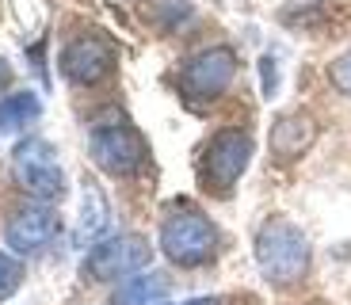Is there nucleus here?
<instances>
[{
    "label": "nucleus",
    "instance_id": "nucleus-1",
    "mask_svg": "<svg viewBox=\"0 0 351 305\" xmlns=\"http://www.w3.org/2000/svg\"><path fill=\"white\" fill-rule=\"evenodd\" d=\"M256 263L263 279L275 286H290L309 275V241L294 221L267 218L256 233Z\"/></svg>",
    "mask_w": 351,
    "mask_h": 305
},
{
    "label": "nucleus",
    "instance_id": "nucleus-2",
    "mask_svg": "<svg viewBox=\"0 0 351 305\" xmlns=\"http://www.w3.org/2000/svg\"><path fill=\"white\" fill-rule=\"evenodd\" d=\"M218 229L210 218H202L195 210L187 214H172V218L160 225V252L176 263V267H202L218 256Z\"/></svg>",
    "mask_w": 351,
    "mask_h": 305
},
{
    "label": "nucleus",
    "instance_id": "nucleus-3",
    "mask_svg": "<svg viewBox=\"0 0 351 305\" xmlns=\"http://www.w3.org/2000/svg\"><path fill=\"white\" fill-rule=\"evenodd\" d=\"M12 168H16V180L31 199L38 202H58L65 195V172L53 157V145L43 138H27L16 145L12 153Z\"/></svg>",
    "mask_w": 351,
    "mask_h": 305
},
{
    "label": "nucleus",
    "instance_id": "nucleus-4",
    "mask_svg": "<svg viewBox=\"0 0 351 305\" xmlns=\"http://www.w3.org/2000/svg\"><path fill=\"white\" fill-rule=\"evenodd\" d=\"M233 77H237V53L229 46H210L180 69V92L187 103H214L229 92Z\"/></svg>",
    "mask_w": 351,
    "mask_h": 305
},
{
    "label": "nucleus",
    "instance_id": "nucleus-5",
    "mask_svg": "<svg viewBox=\"0 0 351 305\" xmlns=\"http://www.w3.org/2000/svg\"><path fill=\"white\" fill-rule=\"evenodd\" d=\"M252 153H256V141H252L248 130H221V134H214L210 145L202 149V164H199L202 183H206L210 191L226 195L229 187L245 175Z\"/></svg>",
    "mask_w": 351,
    "mask_h": 305
},
{
    "label": "nucleus",
    "instance_id": "nucleus-6",
    "mask_svg": "<svg viewBox=\"0 0 351 305\" xmlns=\"http://www.w3.org/2000/svg\"><path fill=\"white\" fill-rule=\"evenodd\" d=\"M88 157L107 175H134L141 168V160H145V141L126 122L96 126L92 138H88Z\"/></svg>",
    "mask_w": 351,
    "mask_h": 305
},
{
    "label": "nucleus",
    "instance_id": "nucleus-7",
    "mask_svg": "<svg viewBox=\"0 0 351 305\" xmlns=\"http://www.w3.org/2000/svg\"><path fill=\"white\" fill-rule=\"evenodd\" d=\"M58 65H62V77L69 80V84L92 88V84H99V80L111 77V69H114V46H111V38L88 31V35H77V38L65 42Z\"/></svg>",
    "mask_w": 351,
    "mask_h": 305
},
{
    "label": "nucleus",
    "instance_id": "nucleus-8",
    "mask_svg": "<svg viewBox=\"0 0 351 305\" xmlns=\"http://www.w3.org/2000/svg\"><path fill=\"white\" fill-rule=\"evenodd\" d=\"M153 248L145 244V236H99L92 248H88V260H84V271L88 279H119V275H130V271H141L149 263Z\"/></svg>",
    "mask_w": 351,
    "mask_h": 305
},
{
    "label": "nucleus",
    "instance_id": "nucleus-9",
    "mask_svg": "<svg viewBox=\"0 0 351 305\" xmlns=\"http://www.w3.org/2000/svg\"><path fill=\"white\" fill-rule=\"evenodd\" d=\"M53 233H58V214H53L50 202H35V206L16 210L8 218V225H4V241L19 256L43 252L46 244L53 241Z\"/></svg>",
    "mask_w": 351,
    "mask_h": 305
},
{
    "label": "nucleus",
    "instance_id": "nucleus-10",
    "mask_svg": "<svg viewBox=\"0 0 351 305\" xmlns=\"http://www.w3.org/2000/svg\"><path fill=\"white\" fill-rule=\"evenodd\" d=\"M317 141V122L306 111L279 114L271 126V153L275 160H298L302 153H309V145Z\"/></svg>",
    "mask_w": 351,
    "mask_h": 305
},
{
    "label": "nucleus",
    "instance_id": "nucleus-11",
    "mask_svg": "<svg viewBox=\"0 0 351 305\" xmlns=\"http://www.w3.org/2000/svg\"><path fill=\"white\" fill-rule=\"evenodd\" d=\"M43 103H38L35 92H12V96L0 99V134H16L31 122H38Z\"/></svg>",
    "mask_w": 351,
    "mask_h": 305
},
{
    "label": "nucleus",
    "instance_id": "nucleus-12",
    "mask_svg": "<svg viewBox=\"0 0 351 305\" xmlns=\"http://www.w3.org/2000/svg\"><path fill=\"white\" fill-rule=\"evenodd\" d=\"M160 297H165V279L160 275H130L111 294V302L114 305H157Z\"/></svg>",
    "mask_w": 351,
    "mask_h": 305
},
{
    "label": "nucleus",
    "instance_id": "nucleus-13",
    "mask_svg": "<svg viewBox=\"0 0 351 305\" xmlns=\"http://www.w3.org/2000/svg\"><path fill=\"white\" fill-rule=\"evenodd\" d=\"M107 229V202L96 187H84V206H80V225H77V244H96Z\"/></svg>",
    "mask_w": 351,
    "mask_h": 305
},
{
    "label": "nucleus",
    "instance_id": "nucleus-14",
    "mask_svg": "<svg viewBox=\"0 0 351 305\" xmlns=\"http://www.w3.org/2000/svg\"><path fill=\"white\" fill-rule=\"evenodd\" d=\"M195 0H149V19L160 27V31H176L191 16Z\"/></svg>",
    "mask_w": 351,
    "mask_h": 305
},
{
    "label": "nucleus",
    "instance_id": "nucleus-15",
    "mask_svg": "<svg viewBox=\"0 0 351 305\" xmlns=\"http://www.w3.org/2000/svg\"><path fill=\"white\" fill-rule=\"evenodd\" d=\"M19 282H23V263H19L16 256L0 252V302H8L19 290Z\"/></svg>",
    "mask_w": 351,
    "mask_h": 305
},
{
    "label": "nucleus",
    "instance_id": "nucleus-16",
    "mask_svg": "<svg viewBox=\"0 0 351 305\" xmlns=\"http://www.w3.org/2000/svg\"><path fill=\"white\" fill-rule=\"evenodd\" d=\"M328 80H332V88L336 92H343V96L351 99V50L348 53H340V58L328 65Z\"/></svg>",
    "mask_w": 351,
    "mask_h": 305
},
{
    "label": "nucleus",
    "instance_id": "nucleus-17",
    "mask_svg": "<svg viewBox=\"0 0 351 305\" xmlns=\"http://www.w3.org/2000/svg\"><path fill=\"white\" fill-rule=\"evenodd\" d=\"M260 80H263V96H275V84H279V73H275V58H260Z\"/></svg>",
    "mask_w": 351,
    "mask_h": 305
},
{
    "label": "nucleus",
    "instance_id": "nucleus-18",
    "mask_svg": "<svg viewBox=\"0 0 351 305\" xmlns=\"http://www.w3.org/2000/svg\"><path fill=\"white\" fill-rule=\"evenodd\" d=\"M8 84H12V65L0 58V88H8Z\"/></svg>",
    "mask_w": 351,
    "mask_h": 305
},
{
    "label": "nucleus",
    "instance_id": "nucleus-19",
    "mask_svg": "<svg viewBox=\"0 0 351 305\" xmlns=\"http://www.w3.org/2000/svg\"><path fill=\"white\" fill-rule=\"evenodd\" d=\"M180 305H221V297L206 294V297H191V302H180Z\"/></svg>",
    "mask_w": 351,
    "mask_h": 305
}]
</instances>
